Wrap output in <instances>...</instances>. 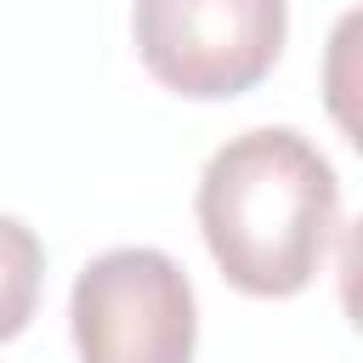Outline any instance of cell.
Listing matches in <instances>:
<instances>
[{
	"instance_id": "6da1fadb",
	"label": "cell",
	"mask_w": 363,
	"mask_h": 363,
	"mask_svg": "<svg viewBox=\"0 0 363 363\" xmlns=\"http://www.w3.org/2000/svg\"><path fill=\"white\" fill-rule=\"evenodd\" d=\"M340 182L301 130H244L199 176V233L244 295H295L318 278Z\"/></svg>"
},
{
	"instance_id": "7a4b0ae2",
	"label": "cell",
	"mask_w": 363,
	"mask_h": 363,
	"mask_svg": "<svg viewBox=\"0 0 363 363\" xmlns=\"http://www.w3.org/2000/svg\"><path fill=\"white\" fill-rule=\"evenodd\" d=\"M136 57L182 96L216 102L261 85L284 51V0H136Z\"/></svg>"
},
{
	"instance_id": "3957f363",
	"label": "cell",
	"mask_w": 363,
	"mask_h": 363,
	"mask_svg": "<svg viewBox=\"0 0 363 363\" xmlns=\"http://www.w3.org/2000/svg\"><path fill=\"white\" fill-rule=\"evenodd\" d=\"M79 363H187L199 312L193 284L164 250H108L74 278L68 301Z\"/></svg>"
},
{
	"instance_id": "277c9868",
	"label": "cell",
	"mask_w": 363,
	"mask_h": 363,
	"mask_svg": "<svg viewBox=\"0 0 363 363\" xmlns=\"http://www.w3.org/2000/svg\"><path fill=\"white\" fill-rule=\"evenodd\" d=\"M40 284H45V250L34 227H23L17 216H0V340L28 329L40 306Z\"/></svg>"
}]
</instances>
